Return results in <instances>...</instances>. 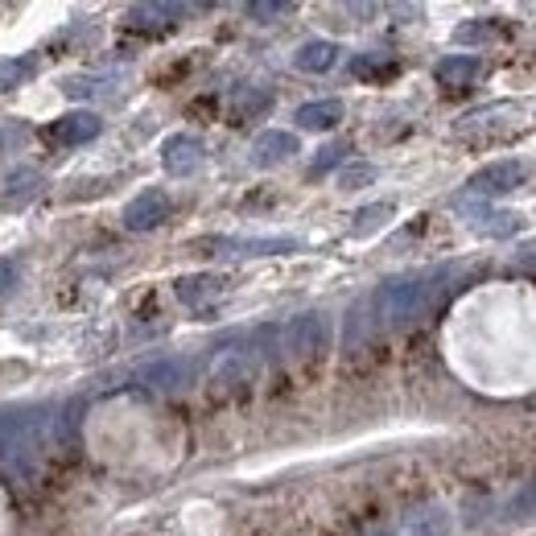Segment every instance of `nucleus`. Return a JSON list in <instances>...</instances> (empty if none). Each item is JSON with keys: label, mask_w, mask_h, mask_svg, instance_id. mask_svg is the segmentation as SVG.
Returning a JSON list of instances; mask_svg holds the SVG:
<instances>
[{"label": "nucleus", "mask_w": 536, "mask_h": 536, "mask_svg": "<svg viewBox=\"0 0 536 536\" xmlns=\"http://www.w3.org/2000/svg\"><path fill=\"white\" fill-rule=\"evenodd\" d=\"M170 211H174L170 194L157 190V186H149V190H141V194L124 207V227H128V231H153V227H161L165 219H170Z\"/></svg>", "instance_id": "3"}, {"label": "nucleus", "mask_w": 536, "mask_h": 536, "mask_svg": "<svg viewBox=\"0 0 536 536\" xmlns=\"http://www.w3.org/2000/svg\"><path fill=\"white\" fill-rule=\"evenodd\" d=\"M198 376L194 359H157L149 367H141V384L153 388V392H178V388H190Z\"/></svg>", "instance_id": "5"}, {"label": "nucleus", "mask_w": 536, "mask_h": 536, "mask_svg": "<svg viewBox=\"0 0 536 536\" xmlns=\"http://www.w3.org/2000/svg\"><path fill=\"white\" fill-rule=\"evenodd\" d=\"M450 528H454V516L446 508H421L400 524L396 536H450Z\"/></svg>", "instance_id": "9"}, {"label": "nucleus", "mask_w": 536, "mask_h": 536, "mask_svg": "<svg viewBox=\"0 0 536 536\" xmlns=\"http://www.w3.org/2000/svg\"><path fill=\"white\" fill-rule=\"evenodd\" d=\"M520 268H524V273H536V256H524V260H520Z\"/></svg>", "instance_id": "28"}, {"label": "nucleus", "mask_w": 536, "mask_h": 536, "mask_svg": "<svg viewBox=\"0 0 536 536\" xmlns=\"http://www.w3.org/2000/svg\"><path fill=\"white\" fill-rule=\"evenodd\" d=\"M392 215H396V207H392V203L363 207V211L355 215V227H351V236H359V240H363V236H372V231H376V227H384Z\"/></svg>", "instance_id": "17"}, {"label": "nucleus", "mask_w": 536, "mask_h": 536, "mask_svg": "<svg viewBox=\"0 0 536 536\" xmlns=\"http://www.w3.org/2000/svg\"><path fill=\"white\" fill-rule=\"evenodd\" d=\"M376 306H380V318L396 330H405L413 326L425 310H429V301H433V281L429 277H405V281H388L376 297Z\"/></svg>", "instance_id": "1"}, {"label": "nucleus", "mask_w": 536, "mask_h": 536, "mask_svg": "<svg viewBox=\"0 0 536 536\" xmlns=\"http://www.w3.org/2000/svg\"><path fill=\"white\" fill-rule=\"evenodd\" d=\"M367 310H372V297H363V301H355V306H351V314H347V334H343V347H347V351L363 343V326H367Z\"/></svg>", "instance_id": "18"}, {"label": "nucleus", "mask_w": 536, "mask_h": 536, "mask_svg": "<svg viewBox=\"0 0 536 536\" xmlns=\"http://www.w3.org/2000/svg\"><path fill=\"white\" fill-rule=\"evenodd\" d=\"M215 248H236L231 256H281L297 252V240H215Z\"/></svg>", "instance_id": "14"}, {"label": "nucleus", "mask_w": 536, "mask_h": 536, "mask_svg": "<svg viewBox=\"0 0 536 536\" xmlns=\"http://www.w3.org/2000/svg\"><path fill=\"white\" fill-rule=\"evenodd\" d=\"M334 62H339V46L322 42V38L318 42H306V46L293 54V66H297V71H306V75H326Z\"/></svg>", "instance_id": "11"}, {"label": "nucleus", "mask_w": 536, "mask_h": 536, "mask_svg": "<svg viewBox=\"0 0 536 536\" xmlns=\"http://www.w3.org/2000/svg\"><path fill=\"white\" fill-rule=\"evenodd\" d=\"M438 83L442 87H466L475 75H479V58H471V54H450V58H442L438 62Z\"/></svg>", "instance_id": "13"}, {"label": "nucleus", "mask_w": 536, "mask_h": 536, "mask_svg": "<svg viewBox=\"0 0 536 536\" xmlns=\"http://www.w3.org/2000/svg\"><path fill=\"white\" fill-rule=\"evenodd\" d=\"M351 75H355V79H367V83H376V79H392V75H396V62L376 58V54H359V58L351 62Z\"/></svg>", "instance_id": "16"}, {"label": "nucleus", "mask_w": 536, "mask_h": 536, "mask_svg": "<svg viewBox=\"0 0 536 536\" xmlns=\"http://www.w3.org/2000/svg\"><path fill=\"white\" fill-rule=\"evenodd\" d=\"M99 128H104V124H99L95 112H66V116H58V120L46 128V137H50L54 145H62V149H75V145L95 141Z\"/></svg>", "instance_id": "6"}, {"label": "nucleus", "mask_w": 536, "mask_h": 536, "mask_svg": "<svg viewBox=\"0 0 536 536\" xmlns=\"http://www.w3.org/2000/svg\"><path fill=\"white\" fill-rule=\"evenodd\" d=\"M5 281H17V268L13 264H0V289H9Z\"/></svg>", "instance_id": "27"}, {"label": "nucleus", "mask_w": 536, "mask_h": 536, "mask_svg": "<svg viewBox=\"0 0 536 536\" xmlns=\"http://www.w3.org/2000/svg\"><path fill=\"white\" fill-rule=\"evenodd\" d=\"M297 149H301V145H297L293 132L268 128V132H260L256 145H252V161L260 165V170H268V165H281V161H289Z\"/></svg>", "instance_id": "8"}, {"label": "nucleus", "mask_w": 536, "mask_h": 536, "mask_svg": "<svg viewBox=\"0 0 536 536\" xmlns=\"http://www.w3.org/2000/svg\"><path fill=\"white\" fill-rule=\"evenodd\" d=\"M520 182H524V165H520V161H491L487 170H479L466 186H471L475 194H487V198H491V194L520 190Z\"/></svg>", "instance_id": "7"}, {"label": "nucleus", "mask_w": 536, "mask_h": 536, "mask_svg": "<svg viewBox=\"0 0 536 536\" xmlns=\"http://www.w3.org/2000/svg\"><path fill=\"white\" fill-rule=\"evenodd\" d=\"M281 13H289L285 0H256V5H248V17H252V21H273V17H281Z\"/></svg>", "instance_id": "26"}, {"label": "nucleus", "mask_w": 536, "mask_h": 536, "mask_svg": "<svg viewBox=\"0 0 536 536\" xmlns=\"http://www.w3.org/2000/svg\"><path fill=\"white\" fill-rule=\"evenodd\" d=\"M174 293H178L182 306H207L211 297H219V293H223V277L194 273V277H182V281L174 285Z\"/></svg>", "instance_id": "12"}, {"label": "nucleus", "mask_w": 536, "mask_h": 536, "mask_svg": "<svg viewBox=\"0 0 536 536\" xmlns=\"http://www.w3.org/2000/svg\"><path fill=\"white\" fill-rule=\"evenodd\" d=\"M326 343H330V322H326V314H301V318H293L289 330H285V351H289L293 359H314V355L326 351Z\"/></svg>", "instance_id": "2"}, {"label": "nucleus", "mask_w": 536, "mask_h": 536, "mask_svg": "<svg viewBox=\"0 0 536 536\" xmlns=\"http://www.w3.org/2000/svg\"><path fill=\"white\" fill-rule=\"evenodd\" d=\"M186 9L182 5H141V9H132V21L137 25H157L161 17H182Z\"/></svg>", "instance_id": "23"}, {"label": "nucleus", "mask_w": 536, "mask_h": 536, "mask_svg": "<svg viewBox=\"0 0 536 536\" xmlns=\"http://www.w3.org/2000/svg\"><path fill=\"white\" fill-rule=\"evenodd\" d=\"M512 516H516V520L536 516V479L524 483V491H516V499H512Z\"/></svg>", "instance_id": "25"}, {"label": "nucleus", "mask_w": 536, "mask_h": 536, "mask_svg": "<svg viewBox=\"0 0 536 536\" xmlns=\"http://www.w3.org/2000/svg\"><path fill=\"white\" fill-rule=\"evenodd\" d=\"M293 120H297L301 128H310V132L334 128V124L343 120V99H314V104H301Z\"/></svg>", "instance_id": "10"}, {"label": "nucleus", "mask_w": 536, "mask_h": 536, "mask_svg": "<svg viewBox=\"0 0 536 536\" xmlns=\"http://www.w3.org/2000/svg\"><path fill=\"white\" fill-rule=\"evenodd\" d=\"M268 91H244L240 95V108H236V124H244V120H252V116H260V112H268Z\"/></svg>", "instance_id": "22"}, {"label": "nucleus", "mask_w": 536, "mask_h": 536, "mask_svg": "<svg viewBox=\"0 0 536 536\" xmlns=\"http://www.w3.org/2000/svg\"><path fill=\"white\" fill-rule=\"evenodd\" d=\"M520 223H524V219H520L516 211H479V215H475V227L487 231V236H495V240L516 236Z\"/></svg>", "instance_id": "15"}, {"label": "nucleus", "mask_w": 536, "mask_h": 536, "mask_svg": "<svg viewBox=\"0 0 536 536\" xmlns=\"http://www.w3.org/2000/svg\"><path fill=\"white\" fill-rule=\"evenodd\" d=\"M343 153H347V145H326V149H318V157H314V165H310V178H322L330 165L343 161Z\"/></svg>", "instance_id": "24"}, {"label": "nucleus", "mask_w": 536, "mask_h": 536, "mask_svg": "<svg viewBox=\"0 0 536 536\" xmlns=\"http://www.w3.org/2000/svg\"><path fill=\"white\" fill-rule=\"evenodd\" d=\"M495 33H499V25H491V21H466V25L454 29V42L458 46H479V42L495 38Z\"/></svg>", "instance_id": "21"}, {"label": "nucleus", "mask_w": 536, "mask_h": 536, "mask_svg": "<svg viewBox=\"0 0 536 536\" xmlns=\"http://www.w3.org/2000/svg\"><path fill=\"white\" fill-rule=\"evenodd\" d=\"M29 75H33V62L29 58H5V62H0V91L21 87Z\"/></svg>", "instance_id": "20"}, {"label": "nucleus", "mask_w": 536, "mask_h": 536, "mask_svg": "<svg viewBox=\"0 0 536 536\" xmlns=\"http://www.w3.org/2000/svg\"><path fill=\"white\" fill-rule=\"evenodd\" d=\"M367 182H376V165H367V161H355V165H343L339 170V190H363Z\"/></svg>", "instance_id": "19"}, {"label": "nucleus", "mask_w": 536, "mask_h": 536, "mask_svg": "<svg viewBox=\"0 0 536 536\" xmlns=\"http://www.w3.org/2000/svg\"><path fill=\"white\" fill-rule=\"evenodd\" d=\"M161 161H165V170H170L174 178H190L203 170V161H207V149L198 137H190V132H178V137H170L161 145Z\"/></svg>", "instance_id": "4"}]
</instances>
